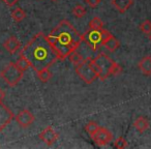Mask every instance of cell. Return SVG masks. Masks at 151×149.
I'll list each match as a JSON object with an SVG mask.
<instances>
[{"label": "cell", "instance_id": "obj_25", "mask_svg": "<svg viewBox=\"0 0 151 149\" xmlns=\"http://www.w3.org/2000/svg\"><path fill=\"white\" fill-rule=\"evenodd\" d=\"M122 73V67L120 64H118L117 62L114 64L113 71H112V76H119L120 73Z\"/></svg>", "mask_w": 151, "mask_h": 149}, {"label": "cell", "instance_id": "obj_27", "mask_svg": "<svg viewBox=\"0 0 151 149\" xmlns=\"http://www.w3.org/2000/svg\"><path fill=\"white\" fill-rule=\"evenodd\" d=\"M3 1L7 6H14L15 4H17L19 0H3Z\"/></svg>", "mask_w": 151, "mask_h": 149}, {"label": "cell", "instance_id": "obj_15", "mask_svg": "<svg viewBox=\"0 0 151 149\" xmlns=\"http://www.w3.org/2000/svg\"><path fill=\"white\" fill-rule=\"evenodd\" d=\"M134 126L136 127V130L140 132H144L145 130H147L149 128V121L147 118L145 117H139L137 118V120L134 122Z\"/></svg>", "mask_w": 151, "mask_h": 149}, {"label": "cell", "instance_id": "obj_17", "mask_svg": "<svg viewBox=\"0 0 151 149\" xmlns=\"http://www.w3.org/2000/svg\"><path fill=\"white\" fill-rule=\"evenodd\" d=\"M68 58H69V60H70V62L73 63L75 66H76V65L80 64V63H82L83 61L85 60L84 57H83L77 50L73 51V53H70V54H69V56H68Z\"/></svg>", "mask_w": 151, "mask_h": 149}, {"label": "cell", "instance_id": "obj_11", "mask_svg": "<svg viewBox=\"0 0 151 149\" xmlns=\"http://www.w3.org/2000/svg\"><path fill=\"white\" fill-rule=\"evenodd\" d=\"M4 49L9 53V54H15L17 51H19V49L21 48V42L18 40L16 36H11L9 38H7L3 44Z\"/></svg>", "mask_w": 151, "mask_h": 149}, {"label": "cell", "instance_id": "obj_10", "mask_svg": "<svg viewBox=\"0 0 151 149\" xmlns=\"http://www.w3.org/2000/svg\"><path fill=\"white\" fill-rule=\"evenodd\" d=\"M38 138H40L46 145L51 146V145H53L59 139V134L55 132L52 126H47V127L38 135Z\"/></svg>", "mask_w": 151, "mask_h": 149}, {"label": "cell", "instance_id": "obj_12", "mask_svg": "<svg viewBox=\"0 0 151 149\" xmlns=\"http://www.w3.org/2000/svg\"><path fill=\"white\" fill-rule=\"evenodd\" d=\"M111 3L117 12L120 14H124L132 4H134V0H111Z\"/></svg>", "mask_w": 151, "mask_h": 149}, {"label": "cell", "instance_id": "obj_13", "mask_svg": "<svg viewBox=\"0 0 151 149\" xmlns=\"http://www.w3.org/2000/svg\"><path fill=\"white\" fill-rule=\"evenodd\" d=\"M120 46V42L113 35V34H110L107 38L103 42V47H105L109 52H115Z\"/></svg>", "mask_w": 151, "mask_h": 149}, {"label": "cell", "instance_id": "obj_20", "mask_svg": "<svg viewBox=\"0 0 151 149\" xmlns=\"http://www.w3.org/2000/svg\"><path fill=\"white\" fill-rule=\"evenodd\" d=\"M104 28V22L99 17H94L89 22V29L93 30H101Z\"/></svg>", "mask_w": 151, "mask_h": 149}, {"label": "cell", "instance_id": "obj_2", "mask_svg": "<svg viewBox=\"0 0 151 149\" xmlns=\"http://www.w3.org/2000/svg\"><path fill=\"white\" fill-rule=\"evenodd\" d=\"M48 38L59 60L66 59L69 54L77 50L83 42V34L66 19L59 22L58 25L50 32Z\"/></svg>", "mask_w": 151, "mask_h": 149}, {"label": "cell", "instance_id": "obj_24", "mask_svg": "<svg viewBox=\"0 0 151 149\" xmlns=\"http://www.w3.org/2000/svg\"><path fill=\"white\" fill-rule=\"evenodd\" d=\"M140 30L146 34L151 33V21L146 20V21L143 22V23L140 25Z\"/></svg>", "mask_w": 151, "mask_h": 149}, {"label": "cell", "instance_id": "obj_23", "mask_svg": "<svg viewBox=\"0 0 151 149\" xmlns=\"http://www.w3.org/2000/svg\"><path fill=\"white\" fill-rule=\"evenodd\" d=\"M114 147L117 149H124L127 147V142L123 137H119L114 143Z\"/></svg>", "mask_w": 151, "mask_h": 149}, {"label": "cell", "instance_id": "obj_4", "mask_svg": "<svg viewBox=\"0 0 151 149\" xmlns=\"http://www.w3.org/2000/svg\"><path fill=\"white\" fill-rule=\"evenodd\" d=\"M24 71H22L16 63H9L0 71V78L2 79L9 87H15L23 79Z\"/></svg>", "mask_w": 151, "mask_h": 149}, {"label": "cell", "instance_id": "obj_26", "mask_svg": "<svg viewBox=\"0 0 151 149\" xmlns=\"http://www.w3.org/2000/svg\"><path fill=\"white\" fill-rule=\"evenodd\" d=\"M85 2L90 7H96L101 3V0H85Z\"/></svg>", "mask_w": 151, "mask_h": 149}, {"label": "cell", "instance_id": "obj_3", "mask_svg": "<svg viewBox=\"0 0 151 149\" xmlns=\"http://www.w3.org/2000/svg\"><path fill=\"white\" fill-rule=\"evenodd\" d=\"M88 61L101 81H105L107 78L112 76V71L116 62L106 53H99L94 58L89 57Z\"/></svg>", "mask_w": 151, "mask_h": 149}, {"label": "cell", "instance_id": "obj_29", "mask_svg": "<svg viewBox=\"0 0 151 149\" xmlns=\"http://www.w3.org/2000/svg\"><path fill=\"white\" fill-rule=\"evenodd\" d=\"M149 40H150V42H151V33H149Z\"/></svg>", "mask_w": 151, "mask_h": 149}, {"label": "cell", "instance_id": "obj_18", "mask_svg": "<svg viewBox=\"0 0 151 149\" xmlns=\"http://www.w3.org/2000/svg\"><path fill=\"white\" fill-rule=\"evenodd\" d=\"M36 73H37L38 79H40V80L42 81V82H44V83L50 81L51 78H52V73H51L49 68L40 69V71H36Z\"/></svg>", "mask_w": 151, "mask_h": 149}, {"label": "cell", "instance_id": "obj_16", "mask_svg": "<svg viewBox=\"0 0 151 149\" xmlns=\"http://www.w3.org/2000/svg\"><path fill=\"white\" fill-rule=\"evenodd\" d=\"M11 15H12L13 20L15 22H17V23L22 22L26 18V13L21 9V7H16L15 9H13V12H12Z\"/></svg>", "mask_w": 151, "mask_h": 149}, {"label": "cell", "instance_id": "obj_6", "mask_svg": "<svg viewBox=\"0 0 151 149\" xmlns=\"http://www.w3.org/2000/svg\"><path fill=\"white\" fill-rule=\"evenodd\" d=\"M83 42L92 51H97L101 47H103V38H101V30H87L83 34Z\"/></svg>", "mask_w": 151, "mask_h": 149}, {"label": "cell", "instance_id": "obj_21", "mask_svg": "<svg viewBox=\"0 0 151 149\" xmlns=\"http://www.w3.org/2000/svg\"><path fill=\"white\" fill-rule=\"evenodd\" d=\"M99 128V125L95 121H89L88 123L86 124V126H85V130L88 132L89 136H90L91 138L94 136L95 132H97Z\"/></svg>", "mask_w": 151, "mask_h": 149}, {"label": "cell", "instance_id": "obj_28", "mask_svg": "<svg viewBox=\"0 0 151 149\" xmlns=\"http://www.w3.org/2000/svg\"><path fill=\"white\" fill-rule=\"evenodd\" d=\"M5 97V91L3 89H0V101H2Z\"/></svg>", "mask_w": 151, "mask_h": 149}, {"label": "cell", "instance_id": "obj_9", "mask_svg": "<svg viewBox=\"0 0 151 149\" xmlns=\"http://www.w3.org/2000/svg\"><path fill=\"white\" fill-rule=\"evenodd\" d=\"M15 119H16V121H17V123L19 124L21 127L27 128L34 122L35 117H34V115L29 110L24 109L18 113V115L15 117Z\"/></svg>", "mask_w": 151, "mask_h": 149}, {"label": "cell", "instance_id": "obj_22", "mask_svg": "<svg viewBox=\"0 0 151 149\" xmlns=\"http://www.w3.org/2000/svg\"><path fill=\"white\" fill-rule=\"evenodd\" d=\"M73 15L77 18H82L86 15V9L83 5L78 4L73 9Z\"/></svg>", "mask_w": 151, "mask_h": 149}, {"label": "cell", "instance_id": "obj_7", "mask_svg": "<svg viewBox=\"0 0 151 149\" xmlns=\"http://www.w3.org/2000/svg\"><path fill=\"white\" fill-rule=\"evenodd\" d=\"M92 139L99 146H106L113 140V134L108 128L99 126V128L92 137Z\"/></svg>", "mask_w": 151, "mask_h": 149}, {"label": "cell", "instance_id": "obj_14", "mask_svg": "<svg viewBox=\"0 0 151 149\" xmlns=\"http://www.w3.org/2000/svg\"><path fill=\"white\" fill-rule=\"evenodd\" d=\"M139 69L145 76H151V56H144L139 61Z\"/></svg>", "mask_w": 151, "mask_h": 149}, {"label": "cell", "instance_id": "obj_5", "mask_svg": "<svg viewBox=\"0 0 151 149\" xmlns=\"http://www.w3.org/2000/svg\"><path fill=\"white\" fill-rule=\"evenodd\" d=\"M76 73L80 77V79H82L86 84H92L96 79H99L97 73H95V71L92 68V66L90 65L88 61V58L85 59L82 63L76 65L75 66Z\"/></svg>", "mask_w": 151, "mask_h": 149}, {"label": "cell", "instance_id": "obj_30", "mask_svg": "<svg viewBox=\"0 0 151 149\" xmlns=\"http://www.w3.org/2000/svg\"><path fill=\"white\" fill-rule=\"evenodd\" d=\"M52 1H57V0H52Z\"/></svg>", "mask_w": 151, "mask_h": 149}, {"label": "cell", "instance_id": "obj_19", "mask_svg": "<svg viewBox=\"0 0 151 149\" xmlns=\"http://www.w3.org/2000/svg\"><path fill=\"white\" fill-rule=\"evenodd\" d=\"M16 65H17L22 71H27V69L30 67V64H29V62H28V60L22 54H20L19 58H18L17 62H16Z\"/></svg>", "mask_w": 151, "mask_h": 149}, {"label": "cell", "instance_id": "obj_1", "mask_svg": "<svg viewBox=\"0 0 151 149\" xmlns=\"http://www.w3.org/2000/svg\"><path fill=\"white\" fill-rule=\"evenodd\" d=\"M22 54L28 60L30 67L34 71L49 68L59 60L54 48L51 45L48 35L42 32L36 33L32 36L22 48Z\"/></svg>", "mask_w": 151, "mask_h": 149}, {"label": "cell", "instance_id": "obj_8", "mask_svg": "<svg viewBox=\"0 0 151 149\" xmlns=\"http://www.w3.org/2000/svg\"><path fill=\"white\" fill-rule=\"evenodd\" d=\"M15 118L14 113L4 105L2 101H0V132H2L7 125H9Z\"/></svg>", "mask_w": 151, "mask_h": 149}]
</instances>
